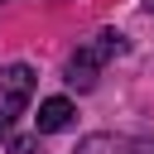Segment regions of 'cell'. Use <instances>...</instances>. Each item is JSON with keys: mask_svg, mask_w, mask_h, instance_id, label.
Returning a JSON list of instances; mask_svg holds the SVG:
<instances>
[{"mask_svg": "<svg viewBox=\"0 0 154 154\" xmlns=\"http://www.w3.org/2000/svg\"><path fill=\"white\" fill-rule=\"evenodd\" d=\"M72 154H154V140L144 135H116V130H101V135H87L77 140Z\"/></svg>", "mask_w": 154, "mask_h": 154, "instance_id": "3957f363", "label": "cell"}, {"mask_svg": "<svg viewBox=\"0 0 154 154\" xmlns=\"http://www.w3.org/2000/svg\"><path fill=\"white\" fill-rule=\"evenodd\" d=\"M72 101L67 96H48L43 106H38V135H58V130H67L72 125Z\"/></svg>", "mask_w": 154, "mask_h": 154, "instance_id": "277c9868", "label": "cell"}, {"mask_svg": "<svg viewBox=\"0 0 154 154\" xmlns=\"http://www.w3.org/2000/svg\"><path fill=\"white\" fill-rule=\"evenodd\" d=\"M34 96V67L29 63H10L0 67V135H10V125L19 120V111Z\"/></svg>", "mask_w": 154, "mask_h": 154, "instance_id": "7a4b0ae2", "label": "cell"}, {"mask_svg": "<svg viewBox=\"0 0 154 154\" xmlns=\"http://www.w3.org/2000/svg\"><path fill=\"white\" fill-rule=\"evenodd\" d=\"M10 154H34V140H29V135H19V140H10Z\"/></svg>", "mask_w": 154, "mask_h": 154, "instance_id": "5b68a950", "label": "cell"}, {"mask_svg": "<svg viewBox=\"0 0 154 154\" xmlns=\"http://www.w3.org/2000/svg\"><path fill=\"white\" fill-rule=\"evenodd\" d=\"M116 53H125V34L101 29L91 43H82V48L67 58V82H72L77 91H91V87H96V77H101V67H106Z\"/></svg>", "mask_w": 154, "mask_h": 154, "instance_id": "6da1fadb", "label": "cell"}]
</instances>
